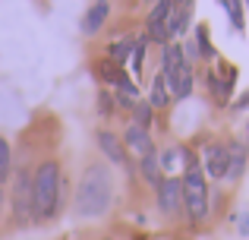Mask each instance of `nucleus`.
<instances>
[{
  "label": "nucleus",
  "instance_id": "f257e3e1",
  "mask_svg": "<svg viewBox=\"0 0 249 240\" xmlns=\"http://www.w3.org/2000/svg\"><path fill=\"white\" fill-rule=\"evenodd\" d=\"M110 196H114V184L104 165H89L76 186V212L82 218H98L110 209Z\"/></svg>",
  "mask_w": 249,
  "mask_h": 240
},
{
  "label": "nucleus",
  "instance_id": "f03ea898",
  "mask_svg": "<svg viewBox=\"0 0 249 240\" xmlns=\"http://www.w3.org/2000/svg\"><path fill=\"white\" fill-rule=\"evenodd\" d=\"M57 205H60V165L41 161L32 177V215L38 222H48L57 215Z\"/></svg>",
  "mask_w": 249,
  "mask_h": 240
},
{
  "label": "nucleus",
  "instance_id": "7ed1b4c3",
  "mask_svg": "<svg viewBox=\"0 0 249 240\" xmlns=\"http://www.w3.org/2000/svg\"><path fill=\"white\" fill-rule=\"evenodd\" d=\"M180 184H183V209H186L189 222L193 224L205 222V215H208V184H205L202 167L196 165L193 158H186V174L180 177Z\"/></svg>",
  "mask_w": 249,
  "mask_h": 240
},
{
  "label": "nucleus",
  "instance_id": "20e7f679",
  "mask_svg": "<svg viewBox=\"0 0 249 240\" xmlns=\"http://www.w3.org/2000/svg\"><path fill=\"white\" fill-rule=\"evenodd\" d=\"M170 10H174V0H155L152 13L145 19V29L152 41H161V44L170 41Z\"/></svg>",
  "mask_w": 249,
  "mask_h": 240
},
{
  "label": "nucleus",
  "instance_id": "39448f33",
  "mask_svg": "<svg viewBox=\"0 0 249 240\" xmlns=\"http://www.w3.org/2000/svg\"><path fill=\"white\" fill-rule=\"evenodd\" d=\"M158 190V205L164 215H174L177 209L183 205V184L180 177H161V184L155 186Z\"/></svg>",
  "mask_w": 249,
  "mask_h": 240
},
{
  "label": "nucleus",
  "instance_id": "423d86ee",
  "mask_svg": "<svg viewBox=\"0 0 249 240\" xmlns=\"http://www.w3.org/2000/svg\"><path fill=\"white\" fill-rule=\"evenodd\" d=\"M123 146H129L139 158H145V155H155V142L152 136H148L145 127H139V123H129L126 133H123Z\"/></svg>",
  "mask_w": 249,
  "mask_h": 240
},
{
  "label": "nucleus",
  "instance_id": "0eeeda50",
  "mask_svg": "<svg viewBox=\"0 0 249 240\" xmlns=\"http://www.w3.org/2000/svg\"><path fill=\"white\" fill-rule=\"evenodd\" d=\"M107 16H110V0H95L82 16V32L85 35H98L104 29V22H107Z\"/></svg>",
  "mask_w": 249,
  "mask_h": 240
},
{
  "label": "nucleus",
  "instance_id": "6e6552de",
  "mask_svg": "<svg viewBox=\"0 0 249 240\" xmlns=\"http://www.w3.org/2000/svg\"><path fill=\"white\" fill-rule=\"evenodd\" d=\"M164 79H167L170 95H177V98H186V95L193 92V67H189V63L177 67L174 73H167V76H164Z\"/></svg>",
  "mask_w": 249,
  "mask_h": 240
},
{
  "label": "nucleus",
  "instance_id": "1a4fd4ad",
  "mask_svg": "<svg viewBox=\"0 0 249 240\" xmlns=\"http://www.w3.org/2000/svg\"><path fill=\"white\" fill-rule=\"evenodd\" d=\"M227 146L221 142H212L205 148V167H208V177H227Z\"/></svg>",
  "mask_w": 249,
  "mask_h": 240
},
{
  "label": "nucleus",
  "instance_id": "9d476101",
  "mask_svg": "<svg viewBox=\"0 0 249 240\" xmlns=\"http://www.w3.org/2000/svg\"><path fill=\"white\" fill-rule=\"evenodd\" d=\"M98 146H101V152L107 155L114 165H126V148H123V142L117 139L114 133H107V129H101L98 133Z\"/></svg>",
  "mask_w": 249,
  "mask_h": 240
},
{
  "label": "nucleus",
  "instance_id": "9b49d317",
  "mask_svg": "<svg viewBox=\"0 0 249 240\" xmlns=\"http://www.w3.org/2000/svg\"><path fill=\"white\" fill-rule=\"evenodd\" d=\"M167 98H170V89H167L164 73H161V76H155V82H152V101H148V105L152 108H167Z\"/></svg>",
  "mask_w": 249,
  "mask_h": 240
},
{
  "label": "nucleus",
  "instance_id": "f8f14e48",
  "mask_svg": "<svg viewBox=\"0 0 249 240\" xmlns=\"http://www.w3.org/2000/svg\"><path fill=\"white\" fill-rule=\"evenodd\" d=\"M227 177H240V171H243V165H246V152L240 146H227Z\"/></svg>",
  "mask_w": 249,
  "mask_h": 240
},
{
  "label": "nucleus",
  "instance_id": "ddd939ff",
  "mask_svg": "<svg viewBox=\"0 0 249 240\" xmlns=\"http://www.w3.org/2000/svg\"><path fill=\"white\" fill-rule=\"evenodd\" d=\"M183 63H186V57H183L180 44H164V76L174 73L177 67H183Z\"/></svg>",
  "mask_w": 249,
  "mask_h": 240
},
{
  "label": "nucleus",
  "instance_id": "4468645a",
  "mask_svg": "<svg viewBox=\"0 0 249 240\" xmlns=\"http://www.w3.org/2000/svg\"><path fill=\"white\" fill-rule=\"evenodd\" d=\"M139 167H142V177H145L152 186H158V184H161V161L155 158V155H145Z\"/></svg>",
  "mask_w": 249,
  "mask_h": 240
},
{
  "label": "nucleus",
  "instance_id": "2eb2a0df",
  "mask_svg": "<svg viewBox=\"0 0 249 240\" xmlns=\"http://www.w3.org/2000/svg\"><path fill=\"white\" fill-rule=\"evenodd\" d=\"M133 48H136L133 38H120V41H114V44H110V63H123V60H129Z\"/></svg>",
  "mask_w": 249,
  "mask_h": 240
},
{
  "label": "nucleus",
  "instance_id": "dca6fc26",
  "mask_svg": "<svg viewBox=\"0 0 249 240\" xmlns=\"http://www.w3.org/2000/svg\"><path fill=\"white\" fill-rule=\"evenodd\" d=\"M98 73L104 76V79L107 82H117V86H126V73H123L120 67H117V63H110V60H104V63H98Z\"/></svg>",
  "mask_w": 249,
  "mask_h": 240
},
{
  "label": "nucleus",
  "instance_id": "f3484780",
  "mask_svg": "<svg viewBox=\"0 0 249 240\" xmlns=\"http://www.w3.org/2000/svg\"><path fill=\"white\" fill-rule=\"evenodd\" d=\"M10 161H13V155H10V142L0 136V184H6V177H10Z\"/></svg>",
  "mask_w": 249,
  "mask_h": 240
},
{
  "label": "nucleus",
  "instance_id": "a211bd4d",
  "mask_svg": "<svg viewBox=\"0 0 249 240\" xmlns=\"http://www.w3.org/2000/svg\"><path fill=\"white\" fill-rule=\"evenodd\" d=\"M152 111H155L152 105H145V101H136V105H133L136 123H139V127H148V120H152Z\"/></svg>",
  "mask_w": 249,
  "mask_h": 240
},
{
  "label": "nucleus",
  "instance_id": "6ab92c4d",
  "mask_svg": "<svg viewBox=\"0 0 249 240\" xmlns=\"http://www.w3.org/2000/svg\"><path fill=\"white\" fill-rule=\"evenodd\" d=\"M221 3H224V10L231 13L233 25H237V29H243V13H240V0H221Z\"/></svg>",
  "mask_w": 249,
  "mask_h": 240
},
{
  "label": "nucleus",
  "instance_id": "aec40b11",
  "mask_svg": "<svg viewBox=\"0 0 249 240\" xmlns=\"http://www.w3.org/2000/svg\"><path fill=\"white\" fill-rule=\"evenodd\" d=\"M196 35H199V48H202V57H214V48H212V41H208V32H205V29H199Z\"/></svg>",
  "mask_w": 249,
  "mask_h": 240
},
{
  "label": "nucleus",
  "instance_id": "412c9836",
  "mask_svg": "<svg viewBox=\"0 0 249 240\" xmlns=\"http://www.w3.org/2000/svg\"><path fill=\"white\" fill-rule=\"evenodd\" d=\"M98 101H101V108H98L101 114H110V111H114V101H110V95L101 92V98H98Z\"/></svg>",
  "mask_w": 249,
  "mask_h": 240
},
{
  "label": "nucleus",
  "instance_id": "4be33fe9",
  "mask_svg": "<svg viewBox=\"0 0 249 240\" xmlns=\"http://www.w3.org/2000/svg\"><path fill=\"white\" fill-rule=\"evenodd\" d=\"M177 155H180V152H177V148H170V152H164V158H161V165H164V167H174Z\"/></svg>",
  "mask_w": 249,
  "mask_h": 240
},
{
  "label": "nucleus",
  "instance_id": "5701e85b",
  "mask_svg": "<svg viewBox=\"0 0 249 240\" xmlns=\"http://www.w3.org/2000/svg\"><path fill=\"white\" fill-rule=\"evenodd\" d=\"M240 231H243V234L249 237V212H246V215H243V218H240Z\"/></svg>",
  "mask_w": 249,
  "mask_h": 240
},
{
  "label": "nucleus",
  "instance_id": "b1692460",
  "mask_svg": "<svg viewBox=\"0 0 249 240\" xmlns=\"http://www.w3.org/2000/svg\"><path fill=\"white\" fill-rule=\"evenodd\" d=\"M0 212H3V193H0Z\"/></svg>",
  "mask_w": 249,
  "mask_h": 240
},
{
  "label": "nucleus",
  "instance_id": "393cba45",
  "mask_svg": "<svg viewBox=\"0 0 249 240\" xmlns=\"http://www.w3.org/2000/svg\"><path fill=\"white\" fill-rule=\"evenodd\" d=\"M148 3H155V0H148Z\"/></svg>",
  "mask_w": 249,
  "mask_h": 240
}]
</instances>
